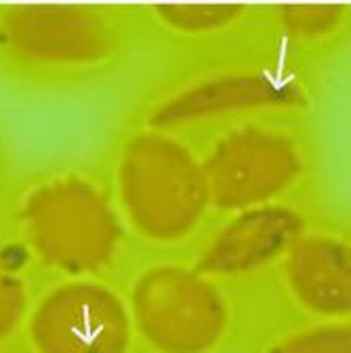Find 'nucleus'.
<instances>
[{"mask_svg":"<svg viewBox=\"0 0 351 353\" xmlns=\"http://www.w3.org/2000/svg\"><path fill=\"white\" fill-rule=\"evenodd\" d=\"M5 188H7V158H5L3 145H0V198L5 194Z\"/></svg>","mask_w":351,"mask_h":353,"instance_id":"nucleus-14","label":"nucleus"},{"mask_svg":"<svg viewBox=\"0 0 351 353\" xmlns=\"http://www.w3.org/2000/svg\"><path fill=\"white\" fill-rule=\"evenodd\" d=\"M156 15L172 30L185 34H225L232 30L248 28L259 21L265 11L236 5H214V7H156Z\"/></svg>","mask_w":351,"mask_h":353,"instance_id":"nucleus-13","label":"nucleus"},{"mask_svg":"<svg viewBox=\"0 0 351 353\" xmlns=\"http://www.w3.org/2000/svg\"><path fill=\"white\" fill-rule=\"evenodd\" d=\"M292 114H257L228 122L200 158L210 208L236 214L292 202L314 166L312 141Z\"/></svg>","mask_w":351,"mask_h":353,"instance_id":"nucleus-4","label":"nucleus"},{"mask_svg":"<svg viewBox=\"0 0 351 353\" xmlns=\"http://www.w3.org/2000/svg\"><path fill=\"white\" fill-rule=\"evenodd\" d=\"M36 290L23 263L0 248V349H17Z\"/></svg>","mask_w":351,"mask_h":353,"instance_id":"nucleus-12","label":"nucleus"},{"mask_svg":"<svg viewBox=\"0 0 351 353\" xmlns=\"http://www.w3.org/2000/svg\"><path fill=\"white\" fill-rule=\"evenodd\" d=\"M19 353H139L124 299L101 278H63L38 286Z\"/></svg>","mask_w":351,"mask_h":353,"instance_id":"nucleus-6","label":"nucleus"},{"mask_svg":"<svg viewBox=\"0 0 351 353\" xmlns=\"http://www.w3.org/2000/svg\"><path fill=\"white\" fill-rule=\"evenodd\" d=\"M240 353H351V322L263 314Z\"/></svg>","mask_w":351,"mask_h":353,"instance_id":"nucleus-10","label":"nucleus"},{"mask_svg":"<svg viewBox=\"0 0 351 353\" xmlns=\"http://www.w3.org/2000/svg\"><path fill=\"white\" fill-rule=\"evenodd\" d=\"M0 353H19V349H0Z\"/></svg>","mask_w":351,"mask_h":353,"instance_id":"nucleus-15","label":"nucleus"},{"mask_svg":"<svg viewBox=\"0 0 351 353\" xmlns=\"http://www.w3.org/2000/svg\"><path fill=\"white\" fill-rule=\"evenodd\" d=\"M139 353H240L261 314L194 265L154 263L124 292Z\"/></svg>","mask_w":351,"mask_h":353,"instance_id":"nucleus-1","label":"nucleus"},{"mask_svg":"<svg viewBox=\"0 0 351 353\" xmlns=\"http://www.w3.org/2000/svg\"><path fill=\"white\" fill-rule=\"evenodd\" d=\"M19 246L38 270L63 278H101L120 246L118 216L99 185L57 170L32 181L15 204Z\"/></svg>","mask_w":351,"mask_h":353,"instance_id":"nucleus-2","label":"nucleus"},{"mask_svg":"<svg viewBox=\"0 0 351 353\" xmlns=\"http://www.w3.org/2000/svg\"><path fill=\"white\" fill-rule=\"evenodd\" d=\"M278 36L305 53L351 38V7H282L270 11Z\"/></svg>","mask_w":351,"mask_h":353,"instance_id":"nucleus-11","label":"nucleus"},{"mask_svg":"<svg viewBox=\"0 0 351 353\" xmlns=\"http://www.w3.org/2000/svg\"><path fill=\"white\" fill-rule=\"evenodd\" d=\"M307 225L310 219L292 202L230 214L192 265L232 288L252 284L257 278L274 274Z\"/></svg>","mask_w":351,"mask_h":353,"instance_id":"nucleus-9","label":"nucleus"},{"mask_svg":"<svg viewBox=\"0 0 351 353\" xmlns=\"http://www.w3.org/2000/svg\"><path fill=\"white\" fill-rule=\"evenodd\" d=\"M307 99L310 93L297 76L263 63H236L192 78L154 108L150 122L156 128H172L257 114H294Z\"/></svg>","mask_w":351,"mask_h":353,"instance_id":"nucleus-7","label":"nucleus"},{"mask_svg":"<svg viewBox=\"0 0 351 353\" xmlns=\"http://www.w3.org/2000/svg\"><path fill=\"white\" fill-rule=\"evenodd\" d=\"M118 28L91 7H0V76L32 88H66L106 72Z\"/></svg>","mask_w":351,"mask_h":353,"instance_id":"nucleus-3","label":"nucleus"},{"mask_svg":"<svg viewBox=\"0 0 351 353\" xmlns=\"http://www.w3.org/2000/svg\"><path fill=\"white\" fill-rule=\"evenodd\" d=\"M116 198L133 232L158 246L194 236L210 210L200 158L160 130L137 132L122 145Z\"/></svg>","mask_w":351,"mask_h":353,"instance_id":"nucleus-5","label":"nucleus"},{"mask_svg":"<svg viewBox=\"0 0 351 353\" xmlns=\"http://www.w3.org/2000/svg\"><path fill=\"white\" fill-rule=\"evenodd\" d=\"M274 316L351 322V230L307 225L274 270Z\"/></svg>","mask_w":351,"mask_h":353,"instance_id":"nucleus-8","label":"nucleus"}]
</instances>
